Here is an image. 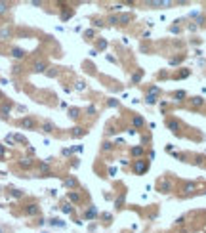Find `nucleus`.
I'll list each match as a JSON object with an SVG mask.
<instances>
[{
  "instance_id": "nucleus-1",
  "label": "nucleus",
  "mask_w": 206,
  "mask_h": 233,
  "mask_svg": "<svg viewBox=\"0 0 206 233\" xmlns=\"http://www.w3.org/2000/svg\"><path fill=\"white\" fill-rule=\"evenodd\" d=\"M44 67H46V63H34V71H44Z\"/></svg>"
},
{
  "instance_id": "nucleus-2",
  "label": "nucleus",
  "mask_w": 206,
  "mask_h": 233,
  "mask_svg": "<svg viewBox=\"0 0 206 233\" xmlns=\"http://www.w3.org/2000/svg\"><path fill=\"white\" fill-rule=\"evenodd\" d=\"M8 12V4L6 2H0V14H6Z\"/></svg>"
},
{
  "instance_id": "nucleus-4",
  "label": "nucleus",
  "mask_w": 206,
  "mask_h": 233,
  "mask_svg": "<svg viewBox=\"0 0 206 233\" xmlns=\"http://www.w3.org/2000/svg\"><path fill=\"white\" fill-rule=\"evenodd\" d=\"M34 123H32V120L31 119H27V120H23V126H32Z\"/></svg>"
},
{
  "instance_id": "nucleus-3",
  "label": "nucleus",
  "mask_w": 206,
  "mask_h": 233,
  "mask_svg": "<svg viewBox=\"0 0 206 233\" xmlns=\"http://www.w3.org/2000/svg\"><path fill=\"white\" fill-rule=\"evenodd\" d=\"M36 212H38V208H36V206H31V208L27 210V214H36Z\"/></svg>"
}]
</instances>
